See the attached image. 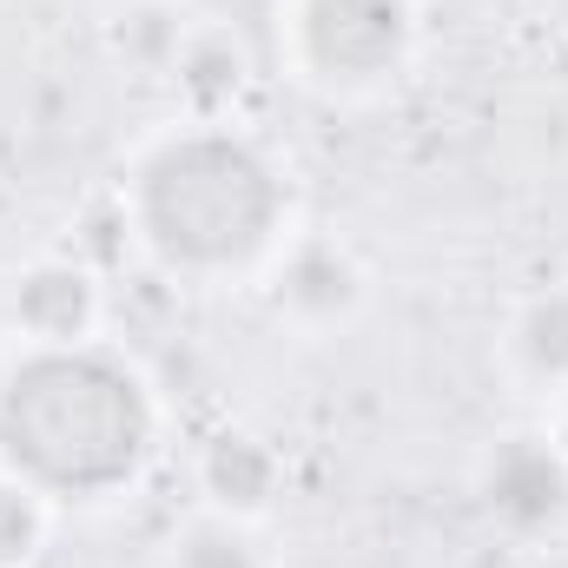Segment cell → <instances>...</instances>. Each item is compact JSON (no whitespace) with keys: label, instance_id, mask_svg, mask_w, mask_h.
I'll list each match as a JSON object with an SVG mask.
<instances>
[{"label":"cell","instance_id":"13","mask_svg":"<svg viewBox=\"0 0 568 568\" xmlns=\"http://www.w3.org/2000/svg\"><path fill=\"white\" fill-rule=\"evenodd\" d=\"M556 443H562V456H568V390H562V424H556Z\"/></svg>","mask_w":568,"mask_h":568},{"label":"cell","instance_id":"2","mask_svg":"<svg viewBox=\"0 0 568 568\" xmlns=\"http://www.w3.org/2000/svg\"><path fill=\"white\" fill-rule=\"evenodd\" d=\"M126 225L165 272L225 278L272 252L284 225V185L252 140L205 120L140 159Z\"/></svg>","mask_w":568,"mask_h":568},{"label":"cell","instance_id":"4","mask_svg":"<svg viewBox=\"0 0 568 568\" xmlns=\"http://www.w3.org/2000/svg\"><path fill=\"white\" fill-rule=\"evenodd\" d=\"M483 503L503 529L516 536H542L568 516V456L556 436L542 429H516L489 449L483 463Z\"/></svg>","mask_w":568,"mask_h":568},{"label":"cell","instance_id":"10","mask_svg":"<svg viewBox=\"0 0 568 568\" xmlns=\"http://www.w3.org/2000/svg\"><path fill=\"white\" fill-rule=\"evenodd\" d=\"M172 568H265L258 542L245 536V523L232 516H205L172 542Z\"/></svg>","mask_w":568,"mask_h":568},{"label":"cell","instance_id":"1","mask_svg":"<svg viewBox=\"0 0 568 568\" xmlns=\"http://www.w3.org/2000/svg\"><path fill=\"white\" fill-rule=\"evenodd\" d=\"M140 371L100 344H33L0 377V469L47 503H100L152 456Z\"/></svg>","mask_w":568,"mask_h":568},{"label":"cell","instance_id":"8","mask_svg":"<svg viewBox=\"0 0 568 568\" xmlns=\"http://www.w3.org/2000/svg\"><path fill=\"white\" fill-rule=\"evenodd\" d=\"M179 87H185V100H192L199 120L232 113V100H239V87H245V53H239V40H225V33L185 40V53H179Z\"/></svg>","mask_w":568,"mask_h":568},{"label":"cell","instance_id":"3","mask_svg":"<svg viewBox=\"0 0 568 568\" xmlns=\"http://www.w3.org/2000/svg\"><path fill=\"white\" fill-rule=\"evenodd\" d=\"M291 33L324 87H377L410 53V0H297Z\"/></svg>","mask_w":568,"mask_h":568},{"label":"cell","instance_id":"5","mask_svg":"<svg viewBox=\"0 0 568 568\" xmlns=\"http://www.w3.org/2000/svg\"><path fill=\"white\" fill-rule=\"evenodd\" d=\"M13 324L27 344H93L100 284L80 258H40L13 278Z\"/></svg>","mask_w":568,"mask_h":568},{"label":"cell","instance_id":"11","mask_svg":"<svg viewBox=\"0 0 568 568\" xmlns=\"http://www.w3.org/2000/svg\"><path fill=\"white\" fill-rule=\"evenodd\" d=\"M47 536V496H33L20 476H0V568H27Z\"/></svg>","mask_w":568,"mask_h":568},{"label":"cell","instance_id":"9","mask_svg":"<svg viewBox=\"0 0 568 568\" xmlns=\"http://www.w3.org/2000/svg\"><path fill=\"white\" fill-rule=\"evenodd\" d=\"M509 344H516V364H523L529 377L568 384V284H556V291H542V297L523 304Z\"/></svg>","mask_w":568,"mask_h":568},{"label":"cell","instance_id":"14","mask_svg":"<svg viewBox=\"0 0 568 568\" xmlns=\"http://www.w3.org/2000/svg\"><path fill=\"white\" fill-rule=\"evenodd\" d=\"M542 568H568V562H542Z\"/></svg>","mask_w":568,"mask_h":568},{"label":"cell","instance_id":"7","mask_svg":"<svg viewBox=\"0 0 568 568\" xmlns=\"http://www.w3.org/2000/svg\"><path fill=\"white\" fill-rule=\"evenodd\" d=\"M199 483H205V496H212L219 516L252 523V516L272 509V496H278V483H284V463L265 436H252V429H219V436L205 443V456H199Z\"/></svg>","mask_w":568,"mask_h":568},{"label":"cell","instance_id":"12","mask_svg":"<svg viewBox=\"0 0 568 568\" xmlns=\"http://www.w3.org/2000/svg\"><path fill=\"white\" fill-rule=\"evenodd\" d=\"M120 47L140 60V67H179L185 53V27L165 0H140L133 13H120Z\"/></svg>","mask_w":568,"mask_h":568},{"label":"cell","instance_id":"6","mask_svg":"<svg viewBox=\"0 0 568 568\" xmlns=\"http://www.w3.org/2000/svg\"><path fill=\"white\" fill-rule=\"evenodd\" d=\"M272 304L291 324H337L364 304V265L337 245V239H297L284 252L278 278H272Z\"/></svg>","mask_w":568,"mask_h":568}]
</instances>
